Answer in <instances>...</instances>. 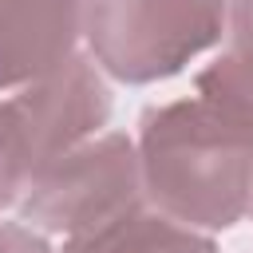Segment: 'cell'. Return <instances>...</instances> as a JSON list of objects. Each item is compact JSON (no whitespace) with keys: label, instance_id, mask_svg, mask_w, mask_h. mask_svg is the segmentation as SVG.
Listing matches in <instances>:
<instances>
[{"label":"cell","instance_id":"cell-1","mask_svg":"<svg viewBox=\"0 0 253 253\" xmlns=\"http://www.w3.org/2000/svg\"><path fill=\"white\" fill-rule=\"evenodd\" d=\"M134 150L142 198L166 217L210 237L249 217L253 130L198 91L146 107Z\"/></svg>","mask_w":253,"mask_h":253},{"label":"cell","instance_id":"cell-2","mask_svg":"<svg viewBox=\"0 0 253 253\" xmlns=\"http://www.w3.org/2000/svg\"><path fill=\"white\" fill-rule=\"evenodd\" d=\"M107 119L111 87L87 51L36 83L0 91V210H16L36 174L99 134Z\"/></svg>","mask_w":253,"mask_h":253},{"label":"cell","instance_id":"cell-3","mask_svg":"<svg viewBox=\"0 0 253 253\" xmlns=\"http://www.w3.org/2000/svg\"><path fill=\"white\" fill-rule=\"evenodd\" d=\"M229 0H83V51L126 87L186 71L221 43Z\"/></svg>","mask_w":253,"mask_h":253},{"label":"cell","instance_id":"cell-4","mask_svg":"<svg viewBox=\"0 0 253 253\" xmlns=\"http://www.w3.org/2000/svg\"><path fill=\"white\" fill-rule=\"evenodd\" d=\"M142 202L134 134L103 126L59 154L16 202V217L47 237H75Z\"/></svg>","mask_w":253,"mask_h":253},{"label":"cell","instance_id":"cell-5","mask_svg":"<svg viewBox=\"0 0 253 253\" xmlns=\"http://www.w3.org/2000/svg\"><path fill=\"white\" fill-rule=\"evenodd\" d=\"M79 43L83 0H0V91L59 71Z\"/></svg>","mask_w":253,"mask_h":253},{"label":"cell","instance_id":"cell-6","mask_svg":"<svg viewBox=\"0 0 253 253\" xmlns=\"http://www.w3.org/2000/svg\"><path fill=\"white\" fill-rule=\"evenodd\" d=\"M59 253H217V245L210 233L166 217L142 198L138 206L115 213L111 221L63 237Z\"/></svg>","mask_w":253,"mask_h":253},{"label":"cell","instance_id":"cell-7","mask_svg":"<svg viewBox=\"0 0 253 253\" xmlns=\"http://www.w3.org/2000/svg\"><path fill=\"white\" fill-rule=\"evenodd\" d=\"M194 91L253 130V55L225 47L217 59H210L194 75Z\"/></svg>","mask_w":253,"mask_h":253},{"label":"cell","instance_id":"cell-8","mask_svg":"<svg viewBox=\"0 0 253 253\" xmlns=\"http://www.w3.org/2000/svg\"><path fill=\"white\" fill-rule=\"evenodd\" d=\"M0 253H59L47 233L28 225L24 217H0Z\"/></svg>","mask_w":253,"mask_h":253},{"label":"cell","instance_id":"cell-9","mask_svg":"<svg viewBox=\"0 0 253 253\" xmlns=\"http://www.w3.org/2000/svg\"><path fill=\"white\" fill-rule=\"evenodd\" d=\"M229 47L241 55H253V0H229V24H225Z\"/></svg>","mask_w":253,"mask_h":253},{"label":"cell","instance_id":"cell-10","mask_svg":"<svg viewBox=\"0 0 253 253\" xmlns=\"http://www.w3.org/2000/svg\"><path fill=\"white\" fill-rule=\"evenodd\" d=\"M249 217H253V202H249Z\"/></svg>","mask_w":253,"mask_h":253}]
</instances>
